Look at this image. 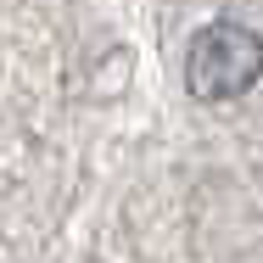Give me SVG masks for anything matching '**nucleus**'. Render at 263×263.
Listing matches in <instances>:
<instances>
[{"mask_svg":"<svg viewBox=\"0 0 263 263\" xmlns=\"http://www.w3.org/2000/svg\"><path fill=\"white\" fill-rule=\"evenodd\" d=\"M263 79V34L247 23H208L185 45V90L196 101H235Z\"/></svg>","mask_w":263,"mask_h":263,"instance_id":"f257e3e1","label":"nucleus"}]
</instances>
